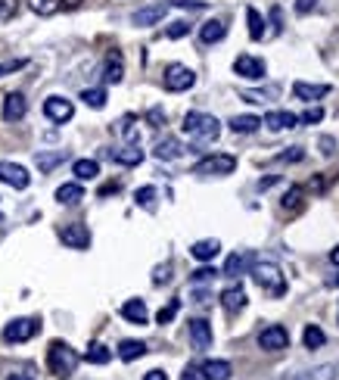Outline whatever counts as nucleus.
<instances>
[{
	"label": "nucleus",
	"mask_w": 339,
	"mask_h": 380,
	"mask_svg": "<svg viewBox=\"0 0 339 380\" xmlns=\"http://www.w3.org/2000/svg\"><path fill=\"white\" fill-rule=\"evenodd\" d=\"M252 281H255L262 290H268L271 296H284L286 293V278L284 272H280V265L271 262V259H252Z\"/></svg>",
	"instance_id": "1"
},
{
	"label": "nucleus",
	"mask_w": 339,
	"mask_h": 380,
	"mask_svg": "<svg viewBox=\"0 0 339 380\" xmlns=\"http://www.w3.org/2000/svg\"><path fill=\"white\" fill-rule=\"evenodd\" d=\"M181 128H184V134H190L197 143H212L221 134V122L215 116H209V112H187Z\"/></svg>",
	"instance_id": "2"
},
{
	"label": "nucleus",
	"mask_w": 339,
	"mask_h": 380,
	"mask_svg": "<svg viewBox=\"0 0 339 380\" xmlns=\"http://www.w3.org/2000/svg\"><path fill=\"white\" fill-rule=\"evenodd\" d=\"M47 365H50L53 377L68 380L75 374V368H78V353H75L68 343H62V340H53L47 346Z\"/></svg>",
	"instance_id": "3"
},
{
	"label": "nucleus",
	"mask_w": 339,
	"mask_h": 380,
	"mask_svg": "<svg viewBox=\"0 0 339 380\" xmlns=\"http://www.w3.org/2000/svg\"><path fill=\"white\" fill-rule=\"evenodd\" d=\"M237 169V156H231V153H212V156H203L197 165H193V175H231V171Z\"/></svg>",
	"instance_id": "4"
},
{
	"label": "nucleus",
	"mask_w": 339,
	"mask_h": 380,
	"mask_svg": "<svg viewBox=\"0 0 339 380\" xmlns=\"http://www.w3.org/2000/svg\"><path fill=\"white\" fill-rule=\"evenodd\" d=\"M41 333V321L38 318H13L7 327H3V343H28L32 337Z\"/></svg>",
	"instance_id": "5"
},
{
	"label": "nucleus",
	"mask_w": 339,
	"mask_h": 380,
	"mask_svg": "<svg viewBox=\"0 0 339 380\" xmlns=\"http://www.w3.org/2000/svg\"><path fill=\"white\" fill-rule=\"evenodd\" d=\"M258 346L265 349V353H280V349L290 346V333L280 324H268L265 331L258 333Z\"/></svg>",
	"instance_id": "6"
},
{
	"label": "nucleus",
	"mask_w": 339,
	"mask_h": 380,
	"mask_svg": "<svg viewBox=\"0 0 339 380\" xmlns=\"http://www.w3.org/2000/svg\"><path fill=\"white\" fill-rule=\"evenodd\" d=\"M60 240L68 246V250H88L90 246V231H88V224H62V231H60Z\"/></svg>",
	"instance_id": "7"
},
{
	"label": "nucleus",
	"mask_w": 339,
	"mask_h": 380,
	"mask_svg": "<svg viewBox=\"0 0 339 380\" xmlns=\"http://www.w3.org/2000/svg\"><path fill=\"white\" fill-rule=\"evenodd\" d=\"M44 116H47L53 125H62L75 116V106H72V100H66V97H47V100H44Z\"/></svg>",
	"instance_id": "8"
},
{
	"label": "nucleus",
	"mask_w": 339,
	"mask_h": 380,
	"mask_svg": "<svg viewBox=\"0 0 339 380\" xmlns=\"http://www.w3.org/2000/svg\"><path fill=\"white\" fill-rule=\"evenodd\" d=\"M197 84V75L187 66H168L165 69V88L168 91H190Z\"/></svg>",
	"instance_id": "9"
},
{
	"label": "nucleus",
	"mask_w": 339,
	"mask_h": 380,
	"mask_svg": "<svg viewBox=\"0 0 339 380\" xmlns=\"http://www.w3.org/2000/svg\"><path fill=\"white\" fill-rule=\"evenodd\" d=\"M0 181L16 190H25L28 184H32V175H28L19 163H0Z\"/></svg>",
	"instance_id": "10"
},
{
	"label": "nucleus",
	"mask_w": 339,
	"mask_h": 380,
	"mask_svg": "<svg viewBox=\"0 0 339 380\" xmlns=\"http://www.w3.org/2000/svg\"><path fill=\"white\" fill-rule=\"evenodd\" d=\"M234 72H237L240 78L258 82V78H265V62L255 60V56H249V54H243V56H237V62H234Z\"/></svg>",
	"instance_id": "11"
},
{
	"label": "nucleus",
	"mask_w": 339,
	"mask_h": 380,
	"mask_svg": "<svg viewBox=\"0 0 339 380\" xmlns=\"http://www.w3.org/2000/svg\"><path fill=\"white\" fill-rule=\"evenodd\" d=\"M25 112H28V100L16 91V94H7L3 97V122H22L25 119Z\"/></svg>",
	"instance_id": "12"
},
{
	"label": "nucleus",
	"mask_w": 339,
	"mask_h": 380,
	"mask_svg": "<svg viewBox=\"0 0 339 380\" xmlns=\"http://www.w3.org/2000/svg\"><path fill=\"white\" fill-rule=\"evenodd\" d=\"M168 7H171V3H153V7H143V10H137V13L131 16V22H134L137 28H149V25H156V22L165 19Z\"/></svg>",
	"instance_id": "13"
},
{
	"label": "nucleus",
	"mask_w": 339,
	"mask_h": 380,
	"mask_svg": "<svg viewBox=\"0 0 339 380\" xmlns=\"http://www.w3.org/2000/svg\"><path fill=\"white\" fill-rule=\"evenodd\" d=\"M221 306H224V312H227V315L243 312V309H246V290L240 284L227 287V290L221 293Z\"/></svg>",
	"instance_id": "14"
},
{
	"label": "nucleus",
	"mask_w": 339,
	"mask_h": 380,
	"mask_svg": "<svg viewBox=\"0 0 339 380\" xmlns=\"http://www.w3.org/2000/svg\"><path fill=\"white\" fill-rule=\"evenodd\" d=\"M122 78H125L122 54H118V50H112V54L106 56V66H103V82H106V84H118Z\"/></svg>",
	"instance_id": "15"
},
{
	"label": "nucleus",
	"mask_w": 339,
	"mask_h": 380,
	"mask_svg": "<svg viewBox=\"0 0 339 380\" xmlns=\"http://www.w3.org/2000/svg\"><path fill=\"white\" fill-rule=\"evenodd\" d=\"M231 374H234L231 361H224V359H212L199 368V377H205V380H231Z\"/></svg>",
	"instance_id": "16"
},
{
	"label": "nucleus",
	"mask_w": 339,
	"mask_h": 380,
	"mask_svg": "<svg viewBox=\"0 0 339 380\" xmlns=\"http://www.w3.org/2000/svg\"><path fill=\"white\" fill-rule=\"evenodd\" d=\"M106 156H109V159H116L118 165H140V163H143V150L137 147V143H128V147L109 150Z\"/></svg>",
	"instance_id": "17"
},
{
	"label": "nucleus",
	"mask_w": 339,
	"mask_h": 380,
	"mask_svg": "<svg viewBox=\"0 0 339 380\" xmlns=\"http://www.w3.org/2000/svg\"><path fill=\"white\" fill-rule=\"evenodd\" d=\"M190 340L197 349H209L212 346V324L205 318H193L190 321Z\"/></svg>",
	"instance_id": "18"
},
{
	"label": "nucleus",
	"mask_w": 339,
	"mask_h": 380,
	"mask_svg": "<svg viewBox=\"0 0 339 380\" xmlns=\"http://www.w3.org/2000/svg\"><path fill=\"white\" fill-rule=\"evenodd\" d=\"M292 94H296L299 100L312 103V100H321V97H327V94H330V84H308V82H296V84H292Z\"/></svg>",
	"instance_id": "19"
},
{
	"label": "nucleus",
	"mask_w": 339,
	"mask_h": 380,
	"mask_svg": "<svg viewBox=\"0 0 339 380\" xmlns=\"http://www.w3.org/2000/svg\"><path fill=\"white\" fill-rule=\"evenodd\" d=\"M181 153H184V147H181V141H177V137H162V141L153 147V156L162 159V163H171V159H177Z\"/></svg>",
	"instance_id": "20"
},
{
	"label": "nucleus",
	"mask_w": 339,
	"mask_h": 380,
	"mask_svg": "<svg viewBox=\"0 0 339 380\" xmlns=\"http://www.w3.org/2000/svg\"><path fill=\"white\" fill-rule=\"evenodd\" d=\"M122 318L131 321V324H147L149 321L147 302H143V299H128V302L122 306Z\"/></svg>",
	"instance_id": "21"
},
{
	"label": "nucleus",
	"mask_w": 339,
	"mask_h": 380,
	"mask_svg": "<svg viewBox=\"0 0 339 380\" xmlns=\"http://www.w3.org/2000/svg\"><path fill=\"white\" fill-rule=\"evenodd\" d=\"M227 34V25H224L221 19H209L203 22V28H199V41L203 44H218Z\"/></svg>",
	"instance_id": "22"
},
{
	"label": "nucleus",
	"mask_w": 339,
	"mask_h": 380,
	"mask_svg": "<svg viewBox=\"0 0 339 380\" xmlns=\"http://www.w3.org/2000/svg\"><path fill=\"white\" fill-rule=\"evenodd\" d=\"M265 125H268L271 131L296 128V125H299V116H292V112H284V109H274V112H268V116H265Z\"/></svg>",
	"instance_id": "23"
},
{
	"label": "nucleus",
	"mask_w": 339,
	"mask_h": 380,
	"mask_svg": "<svg viewBox=\"0 0 339 380\" xmlns=\"http://www.w3.org/2000/svg\"><path fill=\"white\" fill-rule=\"evenodd\" d=\"M252 265V256L249 252H234V256H227V262H224V272L227 278H237V274H246V268Z\"/></svg>",
	"instance_id": "24"
},
{
	"label": "nucleus",
	"mask_w": 339,
	"mask_h": 380,
	"mask_svg": "<svg viewBox=\"0 0 339 380\" xmlns=\"http://www.w3.org/2000/svg\"><path fill=\"white\" fill-rule=\"evenodd\" d=\"M190 252H193V259H199V262H212V259L221 252V244H218L215 237H212V240H197V244L190 246Z\"/></svg>",
	"instance_id": "25"
},
{
	"label": "nucleus",
	"mask_w": 339,
	"mask_h": 380,
	"mask_svg": "<svg viewBox=\"0 0 339 380\" xmlns=\"http://www.w3.org/2000/svg\"><path fill=\"white\" fill-rule=\"evenodd\" d=\"M147 355V343H140V340H122L118 343V359L122 361H137Z\"/></svg>",
	"instance_id": "26"
},
{
	"label": "nucleus",
	"mask_w": 339,
	"mask_h": 380,
	"mask_svg": "<svg viewBox=\"0 0 339 380\" xmlns=\"http://www.w3.org/2000/svg\"><path fill=\"white\" fill-rule=\"evenodd\" d=\"M81 200H84V190L78 181L62 184V187L56 190V203H62V206H75V203H81Z\"/></svg>",
	"instance_id": "27"
},
{
	"label": "nucleus",
	"mask_w": 339,
	"mask_h": 380,
	"mask_svg": "<svg viewBox=\"0 0 339 380\" xmlns=\"http://www.w3.org/2000/svg\"><path fill=\"white\" fill-rule=\"evenodd\" d=\"M336 365H318L312 371H302V374H292V377H284V380H336Z\"/></svg>",
	"instance_id": "28"
},
{
	"label": "nucleus",
	"mask_w": 339,
	"mask_h": 380,
	"mask_svg": "<svg viewBox=\"0 0 339 380\" xmlns=\"http://www.w3.org/2000/svg\"><path fill=\"white\" fill-rule=\"evenodd\" d=\"M66 159H68L66 150H56V153H38V156H34V163H38V169H41L44 175H47V171H53L56 165H62Z\"/></svg>",
	"instance_id": "29"
},
{
	"label": "nucleus",
	"mask_w": 339,
	"mask_h": 380,
	"mask_svg": "<svg viewBox=\"0 0 339 380\" xmlns=\"http://www.w3.org/2000/svg\"><path fill=\"white\" fill-rule=\"evenodd\" d=\"M246 22H249V38H252V41H262V38L268 34L265 19H262V13H258L255 7H249V10H246Z\"/></svg>",
	"instance_id": "30"
},
{
	"label": "nucleus",
	"mask_w": 339,
	"mask_h": 380,
	"mask_svg": "<svg viewBox=\"0 0 339 380\" xmlns=\"http://www.w3.org/2000/svg\"><path fill=\"white\" fill-rule=\"evenodd\" d=\"M262 128V119L258 116H234L231 119V131L234 134H252V131Z\"/></svg>",
	"instance_id": "31"
},
{
	"label": "nucleus",
	"mask_w": 339,
	"mask_h": 380,
	"mask_svg": "<svg viewBox=\"0 0 339 380\" xmlns=\"http://www.w3.org/2000/svg\"><path fill=\"white\" fill-rule=\"evenodd\" d=\"M72 171L78 181H94V178L100 175V165H97V159H78V163L72 165Z\"/></svg>",
	"instance_id": "32"
},
{
	"label": "nucleus",
	"mask_w": 339,
	"mask_h": 380,
	"mask_svg": "<svg viewBox=\"0 0 339 380\" xmlns=\"http://www.w3.org/2000/svg\"><path fill=\"white\" fill-rule=\"evenodd\" d=\"M84 359H88L90 365H106V361L112 359V349L103 346V343H90L88 353H84Z\"/></svg>",
	"instance_id": "33"
},
{
	"label": "nucleus",
	"mask_w": 339,
	"mask_h": 380,
	"mask_svg": "<svg viewBox=\"0 0 339 380\" xmlns=\"http://www.w3.org/2000/svg\"><path fill=\"white\" fill-rule=\"evenodd\" d=\"M302 343H305V349H321L327 343V337H324V331H321L318 324H308L305 333H302Z\"/></svg>",
	"instance_id": "34"
},
{
	"label": "nucleus",
	"mask_w": 339,
	"mask_h": 380,
	"mask_svg": "<svg viewBox=\"0 0 339 380\" xmlns=\"http://www.w3.org/2000/svg\"><path fill=\"white\" fill-rule=\"evenodd\" d=\"M302 193H305V190L299 187V184H292V187L286 190V197H284V203H280V206H284L286 212H296L299 206H302Z\"/></svg>",
	"instance_id": "35"
},
{
	"label": "nucleus",
	"mask_w": 339,
	"mask_h": 380,
	"mask_svg": "<svg viewBox=\"0 0 339 380\" xmlns=\"http://www.w3.org/2000/svg\"><path fill=\"white\" fill-rule=\"evenodd\" d=\"M28 7L38 16H53L60 10V0H28Z\"/></svg>",
	"instance_id": "36"
},
{
	"label": "nucleus",
	"mask_w": 339,
	"mask_h": 380,
	"mask_svg": "<svg viewBox=\"0 0 339 380\" xmlns=\"http://www.w3.org/2000/svg\"><path fill=\"white\" fill-rule=\"evenodd\" d=\"M81 100L88 103L90 109H103V106H106V91H103V88H90V91H84V94H81Z\"/></svg>",
	"instance_id": "37"
},
{
	"label": "nucleus",
	"mask_w": 339,
	"mask_h": 380,
	"mask_svg": "<svg viewBox=\"0 0 339 380\" xmlns=\"http://www.w3.org/2000/svg\"><path fill=\"white\" fill-rule=\"evenodd\" d=\"M134 200L140 209H156V187H140L134 193Z\"/></svg>",
	"instance_id": "38"
},
{
	"label": "nucleus",
	"mask_w": 339,
	"mask_h": 380,
	"mask_svg": "<svg viewBox=\"0 0 339 380\" xmlns=\"http://www.w3.org/2000/svg\"><path fill=\"white\" fill-rule=\"evenodd\" d=\"M277 94H280V88H277V84H271V88H265V91H243V100L246 103H262V100L277 97Z\"/></svg>",
	"instance_id": "39"
},
{
	"label": "nucleus",
	"mask_w": 339,
	"mask_h": 380,
	"mask_svg": "<svg viewBox=\"0 0 339 380\" xmlns=\"http://www.w3.org/2000/svg\"><path fill=\"white\" fill-rule=\"evenodd\" d=\"M177 309H181V299H171V302H168V306H165V309H159L156 321H159V324H168V321L177 315Z\"/></svg>",
	"instance_id": "40"
},
{
	"label": "nucleus",
	"mask_w": 339,
	"mask_h": 380,
	"mask_svg": "<svg viewBox=\"0 0 339 380\" xmlns=\"http://www.w3.org/2000/svg\"><path fill=\"white\" fill-rule=\"evenodd\" d=\"M168 38H187V34H190V22H184V19H177V22H171L168 25Z\"/></svg>",
	"instance_id": "41"
},
{
	"label": "nucleus",
	"mask_w": 339,
	"mask_h": 380,
	"mask_svg": "<svg viewBox=\"0 0 339 380\" xmlns=\"http://www.w3.org/2000/svg\"><path fill=\"white\" fill-rule=\"evenodd\" d=\"M168 281H171V262H165V265H159L156 272H153V284L162 287V284H168Z\"/></svg>",
	"instance_id": "42"
},
{
	"label": "nucleus",
	"mask_w": 339,
	"mask_h": 380,
	"mask_svg": "<svg viewBox=\"0 0 339 380\" xmlns=\"http://www.w3.org/2000/svg\"><path fill=\"white\" fill-rule=\"evenodd\" d=\"M28 66V60H7V62H0V78H3V75H10V72H19V69H25Z\"/></svg>",
	"instance_id": "43"
},
{
	"label": "nucleus",
	"mask_w": 339,
	"mask_h": 380,
	"mask_svg": "<svg viewBox=\"0 0 339 380\" xmlns=\"http://www.w3.org/2000/svg\"><path fill=\"white\" fill-rule=\"evenodd\" d=\"M299 159H305V150L302 147H290L286 153H280L277 163H299Z\"/></svg>",
	"instance_id": "44"
},
{
	"label": "nucleus",
	"mask_w": 339,
	"mask_h": 380,
	"mask_svg": "<svg viewBox=\"0 0 339 380\" xmlns=\"http://www.w3.org/2000/svg\"><path fill=\"white\" fill-rule=\"evenodd\" d=\"M16 10H19V0H0V22H3V19H13Z\"/></svg>",
	"instance_id": "45"
},
{
	"label": "nucleus",
	"mask_w": 339,
	"mask_h": 380,
	"mask_svg": "<svg viewBox=\"0 0 339 380\" xmlns=\"http://www.w3.org/2000/svg\"><path fill=\"white\" fill-rule=\"evenodd\" d=\"M215 278H218V272H215V268H209V265L193 272V284H203V281H215Z\"/></svg>",
	"instance_id": "46"
},
{
	"label": "nucleus",
	"mask_w": 339,
	"mask_h": 380,
	"mask_svg": "<svg viewBox=\"0 0 339 380\" xmlns=\"http://www.w3.org/2000/svg\"><path fill=\"white\" fill-rule=\"evenodd\" d=\"M321 119H324V109H321V106H312V109L305 112V116L299 119V122H305V125H318Z\"/></svg>",
	"instance_id": "47"
},
{
	"label": "nucleus",
	"mask_w": 339,
	"mask_h": 380,
	"mask_svg": "<svg viewBox=\"0 0 339 380\" xmlns=\"http://www.w3.org/2000/svg\"><path fill=\"white\" fill-rule=\"evenodd\" d=\"M118 131H122L125 137H131V141H134V137H137V131H134V116H125L122 122H118Z\"/></svg>",
	"instance_id": "48"
},
{
	"label": "nucleus",
	"mask_w": 339,
	"mask_h": 380,
	"mask_svg": "<svg viewBox=\"0 0 339 380\" xmlns=\"http://www.w3.org/2000/svg\"><path fill=\"white\" fill-rule=\"evenodd\" d=\"M147 122L149 125H153V128H162V125H165V112H162V109H149V112H147Z\"/></svg>",
	"instance_id": "49"
},
{
	"label": "nucleus",
	"mask_w": 339,
	"mask_h": 380,
	"mask_svg": "<svg viewBox=\"0 0 339 380\" xmlns=\"http://www.w3.org/2000/svg\"><path fill=\"white\" fill-rule=\"evenodd\" d=\"M318 10V0H296V13L299 16H308Z\"/></svg>",
	"instance_id": "50"
},
{
	"label": "nucleus",
	"mask_w": 339,
	"mask_h": 380,
	"mask_svg": "<svg viewBox=\"0 0 339 380\" xmlns=\"http://www.w3.org/2000/svg\"><path fill=\"white\" fill-rule=\"evenodd\" d=\"M318 147H321V153H324V156H333V153H336V141H333V137H321L318 141Z\"/></svg>",
	"instance_id": "51"
},
{
	"label": "nucleus",
	"mask_w": 339,
	"mask_h": 380,
	"mask_svg": "<svg viewBox=\"0 0 339 380\" xmlns=\"http://www.w3.org/2000/svg\"><path fill=\"white\" fill-rule=\"evenodd\" d=\"M171 7H187V10H203V0H171Z\"/></svg>",
	"instance_id": "52"
},
{
	"label": "nucleus",
	"mask_w": 339,
	"mask_h": 380,
	"mask_svg": "<svg viewBox=\"0 0 339 380\" xmlns=\"http://www.w3.org/2000/svg\"><path fill=\"white\" fill-rule=\"evenodd\" d=\"M181 380H199V368H193V365H190L187 371L181 374Z\"/></svg>",
	"instance_id": "53"
},
{
	"label": "nucleus",
	"mask_w": 339,
	"mask_h": 380,
	"mask_svg": "<svg viewBox=\"0 0 339 380\" xmlns=\"http://www.w3.org/2000/svg\"><path fill=\"white\" fill-rule=\"evenodd\" d=\"M143 380H168V374L156 368V371H147V377H143Z\"/></svg>",
	"instance_id": "54"
},
{
	"label": "nucleus",
	"mask_w": 339,
	"mask_h": 380,
	"mask_svg": "<svg viewBox=\"0 0 339 380\" xmlns=\"http://www.w3.org/2000/svg\"><path fill=\"white\" fill-rule=\"evenodd\" d=\"M271 19H274V32H280V7H271Z\"/></svg>",
	"instance_id": "55"
},
{
	"label": "nucleus",
	"mask_w": 339,
	"mask_h": 380,
	"mask_svg": "<svg viewBox=\"0 0 339 380\" xmlns=\"http://www.w3.org/2000/svg\"><path fill=\"white\" fill-rule=\"evenodd\" d=\"M118 190V184L112 181V184H106V187H100V197H109V193H116Z\"/></svg>",
	"instance_id": "56"
},
{
	"label": "nucleus",
	"mask_w": 339,
	"mask_h": 380,
	"mask_svg": "<svg viewBox=\"0 0 339 380\" xmlns=\"http://www.w3.org/2000/svg\"><path fill=\"white\" fill-rule=\"evenodd\" d=\"M7 380H34V377H32V374H10Z\"/></svg>",
	"instance_id": "57"
},
{
	"label": "nucleus",
	"mask_w": 339,
	"mask_h": 380,
	"mask_svg": "<svg viewBox=\"0 0 339 380\" xmlns=\"http://www.w3.org/2000/svg\"><path fill=\"white\" fill-rule=\"evenodd\" d=\"M330 262H333V265H339V246H336V250L330 252Z\"/></svg>",
	"instance_id": "58"
},
{
	"label": "nucleus",
	"mask_w": 339,
	"mask_h": 380,
	"mask_svg": "<svg viewBox=\"0 0 339 380\" xmlns=\"http://www.w3.org/2000/svg\"><path fill=\"white\" fill-rule=\"evenodd\" d=\"M60 3H66V7H78L81 0H60Z\"/></svg>",
	"instance_id": "59"
},
{
	"label": "nucleus",
	"mask_w": 339,
	"mask_h": 380,
	"mask_svg": "<svg viewBox=\"0 0 339 380\" xmlns=\"http://www.w3.org/2000/svg\"><path fill=\"white\" fill-rule=\"evenodd\" d=\"M327 287H339V274H336V278H330V281H327Z\"/></svg>",
	"instance_id": "60"
},
{
	"label": "nucleus",
	"mask_w": 339,
	"mask_h": 380,
	"mask_svg": "<svg viewBox=\"0 0 339 380\" xmlns=\"http://www.w3.org/2000/svg\"><path fill=\"white\" fill-rule=\"evenodd\" d=\"M0 224H3V212H0Z\"/></svg>",
	"instance_id": "61"
}]
</instances>
